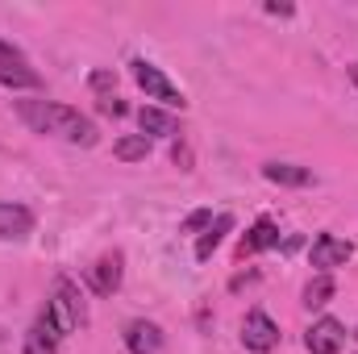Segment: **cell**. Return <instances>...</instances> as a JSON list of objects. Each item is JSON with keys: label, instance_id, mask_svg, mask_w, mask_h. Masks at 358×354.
Here are the masks:
<instances>
[{"label": "cell", "instance_id": "1", "mask_svg": "<svg viewBox=\"0 0 358 354\" xmlns=\"http://www.w3.org/2000/svg\"><path fill=\"white\" fill-rule=\"evenodd\" d=\"M17 117L34 129V134H50L76 146H96V125L80 108L55 104V100H17Z\"/></svg>", "mask_w": 358, "mask_h": 354}, {"label": "cell", "instance_id": "2", "mask_svg": "<svg viewBox=\"0 0 358 354\" xmlns=\"http://www.w3.org/2000/svg\"><path fill=\"white\" fill-rule=\"evenodd\" d=\"M42 321L55 330V338L63 342V338H71L80 325H84V300H80V292H76V283L63 275V279H55V296L46 300V309H42Z\"/></svg>", "mask_w": 358, "mask_h": 354}, {"label": "cell", "instance_id": "3", "mask_svg": "<svg viewBox=\"0 0 358 354\" xmlns=\"http://www.w3.org/2000/svg\"><path fill=\"white\" fill-rule=\"evenodd\" d=\"M134 80H138V88L146 92L150 100H159V104H167V108H187V100H183V92L155 67V63H146V59H134Z\"/></svg>", "mask_w": 358, "mask_h": 354}, {"label": "cell", "instance_id": "4", "mask_svg": "<svg viewBox=\"0 0 358 354\" xmlns=\"http://www.w3.org/2000/svg\"><path fill=\"white\" fill-rule=\"evenodd\" d=\"M0 84L4 88H42V76L29 67V59L13 46V42H0Z\"/></svg>", "mask_w": 358, "mask_h": 354}, {"label": "cell", "instance_id": "5", "mask_svg": "<svg viewBox=\"0 0 358 354\" xmlns=\"http://www.w3.org/2000/svg\"><path fill=\"white\" fill-rule=\"evenodd\" d=\"M242 346L255 354H271L279 346V325L271 321L267 313H246V321H242Z\"/></svg>", "mask_w": 358, "mask_h": 354}, {"label": "cell", "instance_id": "6", "mask_svg": "<svg viewBox=\"0 0 358 354\" xmlns=\"http://www.w3.org/2000/svg\"><path fill=\"white\" fill-rule=\"evenodd\" d=\"M342 342H346V325H342V321H334V317L313 321V330L304 334L308 354H338V351H342Z\"/></svg>", "mask_w": 358, "mask_h": 354}, {"label": "cell", "instance_id": "7", "mask_svg": "<svg viewBox=\"0 0 358 354\" xmlns=\"http://www.w3.org/2000/svg\"><path fill=\"white\" fill-rule=\"evenodd\" d=\"M350 255H355V246H350L346 238H338V234H321V238L313 242V250H308L313 267H321L325 275H329V267L350 263Z\"/></svg>", "mask_w": 358, "mask_h": 354}, {"label": "cell", "instance_id": "8", "mask_svg": "<svg viewBox=\"0 0 358 354\" xmlns=\"http://www.w3.org/2000/svg\"><path fill=\"white\" fill-rule=\"evenodd\" d=\"M121 338H125L129 354H159L163 351V330L155 321H129Z\"/></svg>", "mask_w": 358, "mask_h": 354}, {"label": "cell", "instance_id": "9", "mask_svg": "<svg viewBox=\"0 0 358 354\" xmlns=\"http://www.w3.org/2000/svg\"><path fill=\"white\" fill-rule=\"evenodd\" d=\"M34 234V213L21 204H0V242H17Z\"/></svg>", "mask_w": 358, "mask_h": 354}, {"label": "cell", "instance_id": "10", "mask_svg": "<svg viewBox=\"0 0 358 354\" xmlns=\"http://www.w3.org/2000/svg\"><path fill=\"white\" fill-rule=\"evenodd\" d=\"M88 283L96 296H113L121 288V255H104L100 263L88 271Z\"/></svg>", "mask_w": 358, "mask_h": 354}, {"label": "cell", "instance_id": "11", "mask_svg": "<svg viewBox=\"0 0 358 354\" xmlns=\"http://www.w3.org/2000/svg\"><path fill=\"white\" fill-rule=\"evenodd\" d=\"M271 246H279V229H275V221H271V217H263V221H255V229L242 238L238 255L246 259V255H259V250H271Z\"/></svg>", "mask_w": 358, "mask_h": 354}, {"label": "cell", "instance_id": "12", "mask_svg": "<svg viewBox=\"0 0 358 354\" xmlns=\"http://www.w3.org/2000/svg\"><path fill=\"white\" fill-rule=\"evenodd\" d=\"M263 176L271 183H279V187H308L313 183V171L308 167H296V163H267Z\"/></svg>", "mask_w": 358, "mask_h": 354}, {"label": "cell", "instance_id": "13", "mask_svg": "<svg viewBox=\"0 0 358 354\" xmlns=\"http://www.w3.org/2000/svg\"><path fill=\"white\" fill-rule=\"evenodd\" d=\"M138 125H142L146 138H171L179 129V121L171 113H163V108H142V113H138Z\"/></svg>", "mask_w": 358, "mask_h": 354}, {"label": "cell", "instance_id": "14", "mask_svg": "<svg viewBox=\"0 0 358 354\" xmlns=\"http://www.w3.org/2000/svg\"><path fill=\"white\" fill-rule=\"evenodd\" d=\"M229 229H234V217H229V213H221V217L200 234V242H196V259H200V263H204V259H213V250L221 246V238H225Z\"/></svg>", "mask_w": 358, "mask_h": 354}, {"label": "cell", "instance_id": "15", "mask_svg": "<svg viewBox=\"0 0 358 354\" xmlns=\"http://www.w3.org/2000/svg\"><path fill=\"white\" fill-rule=\"evenodd\" d=\"M25 354H59V338H55V330L38 317L34 321V330L25 334Z\"/></svg>", "mask_w": 358, "mask_h": 354}, {"label": "cell", "instance_id": "16", "mask_svg": "<svg viewBox=\"0 0 358 354\" xmlns=\"http://www.w3.org/2000/svg\"><path fill=\"white\" fill-rule=\"evenodd\" d=\"M113 155H117L121 163H138V159L150 155V138H146V134H129V138H121V142L113 146Z\"/></svg>", "mask_w": 358, "mask_h": 354}, {"label": "cell", "instance_id": "17", "mask_svg": "<svg viewBox=\"0 0 358 354\" xmlns=\"http://www.w3.org/2000/svg\"><path fill=\"white\" fill-rule=\"evenodd\" d=\"M329 296H334V279H329L325 271H317V275L304 283V304H308V309H321V304H329Z\"/></svg>", "mask_w": 358, "mask_h": 354}, {"label": "cell", "instance_id": "18", "mask_svg": "<svg viewBox=\"0 0 358 354\" xmlns=\"http://www.w3.org/2000/svg\"><path fill=\"white\" fill-rule=\"evenodd\" d=\"M92 92L104 100V96H113L117 92V76L113 71H92Z\"/></svg>", "mask_w": 358, "mask_h": 354}, {"label": "cell", "instance_id": "19", "mask_svg": "<svg viewBox=\"0 0 358 354\" xmlns=\"http://www.w3.org/2000/svg\"><path fill=\"white\" fill-rule=\"evenodd\" d=\"M208 225H213V213H208V208H196V213L183 221V234H196V229H208Z\"/></svg>", "mask_w": 358, "mask_h": 354}, {"label": "cell", "instance_id": "20", "mask_svg": "<svg viewBox=\"0 0 358 354\" xmlns=\"http://www.w3.org/2000/svg\"><path fill=\"white\" fill-rule=\"evenodd\" d=\"M100 113H108V117H125L129 108H125V100H117V96H104V100H100Z\"/></svg>", "mask_w": 358, "mask_h": 354}, {"label": "cell", "instance_id": "21", "mask_svg": "<svg viewBox=\"0 0 358 354\" xmlns=\"http://www.w3.org/2000/svg\"><path fill=\"white\" fill-rule=\"evenodd\" d=\"M176 163L183 171H192V150H187V146H176Z\"/></svg>", "mask_w": 358, "mask_h": 354}, {"label": "cell", "instance_id": "22", "mask_svg": "<svg viewBox=\"0 0 358 354\" xmlns=\"http://www.w3.org/2000/svg\"><path fill=\"white\" fill-rule=\"evenodd\" d=\"M267 13H275V17H292V4H267Z\"/></svg>", "mask_w": 358, "mask_h": 354}, {"label": "cell", "instance_id": "23", "mask_svg": "<svg viewBox=\"0 0 358 354\" xmlns=\"http://www.w3.org/2000/svg\"><path fill=\"white\" fill-rule=\"evenodd\" d=\"M350 80H355V88H358V63H355V67H350Z\"/></svg>", "mask_w": 358, "mask_h": 354}]
</instances>
